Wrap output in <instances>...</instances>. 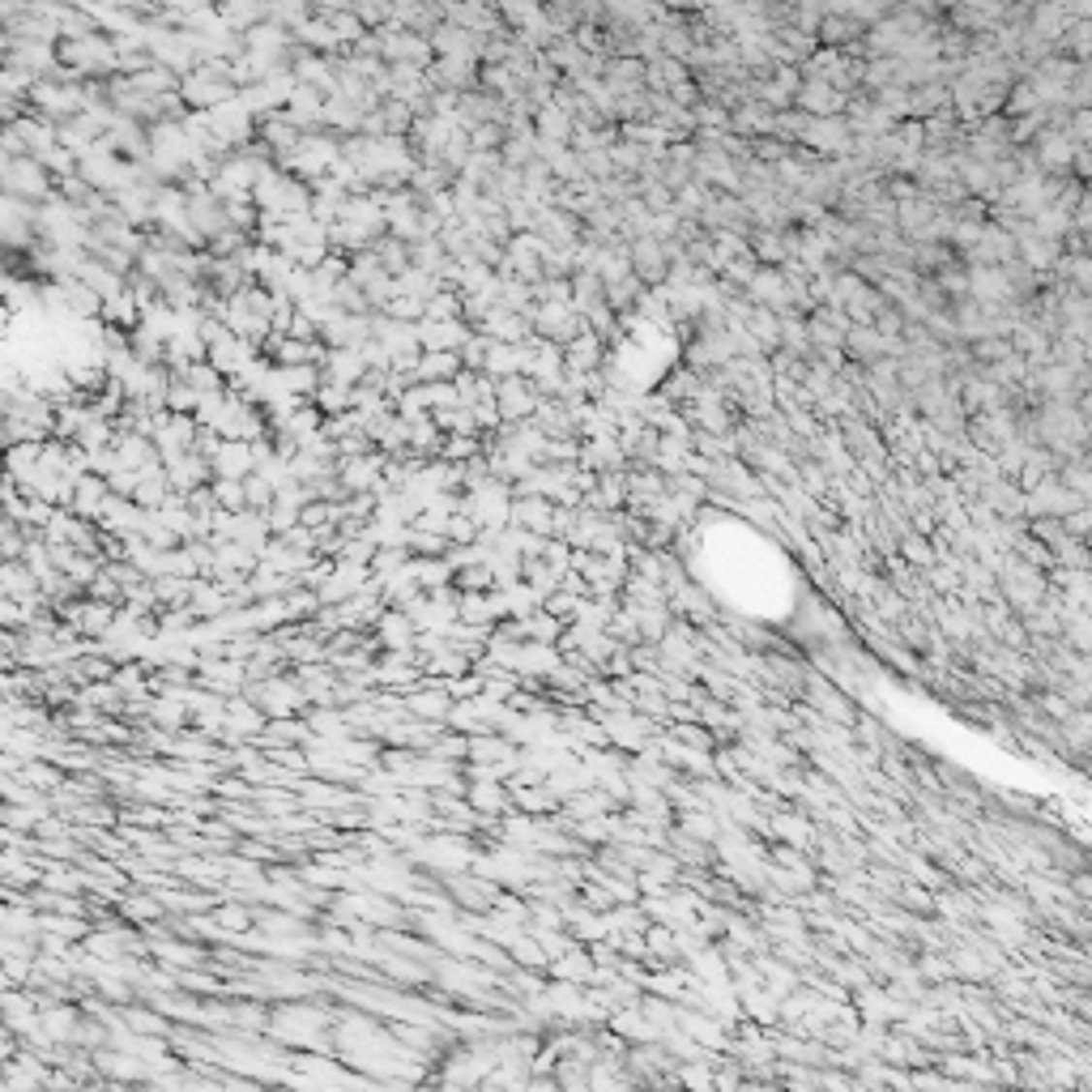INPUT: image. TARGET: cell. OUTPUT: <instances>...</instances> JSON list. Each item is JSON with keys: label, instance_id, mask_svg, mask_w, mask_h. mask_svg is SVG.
<instances>
[{"label": "cell", "instance_id": "cell-1", "mask_svg": "<svg viewBox=\"0 0 1092 1092\" xmlns=\"http://www.w3.org/2000/svg\"><path fill=\"white\" fill-rule=\"evenodd\" d=\"M56 60H60V73L73 81L81 78H112L120 69V56H115V43L107 35H81V39H64L56 43Z\"/></svg>", "mask_w": 1092, "mask_h": 1092}, {"label": "cell", "instance_id": "cell-2", "mask_svg": "<svg viewBox=\"0 0 1092 1092\" xmlns=\"http://www.w3.org/2000/svg\"><path fill=\"white\" fill-rule=\"evenodd\" d=\"M0 192L14 201H26V206H43V201L56 192V179L48 176V167L30 154L9 158L5 171H0Z\"/></svg>", "mask_w": 1092, "mask_h": 1092}, {"label": "cell", "instance_id": "cell-3", "mask_svg": "<svg viewBox=\"0 0 1092 1092\" xmlns=\"http://www.w3.org/2000/svg\"><path fill=\"white\" fill-rule=\"evenodd\" d=\"M627 265L645 286H661L666 282L670 261H666V248H661L658 235H631L627 240Z\"/></svg>", "mask_w": 1092, "mask_h": 1092}, {"label": "cell", "instance_id": "cell-4", "mask_svg": "<svg viewBox=\"0 0 1092 1092\" xmlns=\"http://www.w3.org/2000/svg\"><path fill=\"white\" fill-rule=\"evenodd\" d=\"M533 405H538V393H533L530 376H499L496 380V410L504 423H521L533 414Z\"/></svg>", "mask_w": 1092, "mask_h": 1092}, {"label": "cell", "instance_id": "cell-5", "mask_svg": "<svg viewBox=\"0 0 1092 1092\" xmlns=\"http://www.w3.org/2000/svg\"><path fill=\"white\" fill-rule=\"evenodd\" d=\"M1012 256H1015V235L986 218L978 231V240H973V248L960 256V261L965 265H1003V261H1012Z\"/></svg>", "mask_w": 1092, "mask_h": 1092}, {"label": "cell", "instance_id": "cell-6", "mask_svg": "<svg viewBox=\"0 0 1092 1092\" xmlns=\"http://www.w3.org/2000/svg\"><path fill=\"white\" fill-rule=\"evenodd\" d=\"M845 103H850V94H841L837 85H828L823 78H807L794 90V107L807 115H841Z\"/></svg>", "mask_w": 1092, "mask_h": 1092}, {"label": "cell", "instance_id": "cell-7", "mask_svg": "<svg viewBox=\"0 0 1092 1092\" xmlns=\"http://www.w3.org/2000/svg\"><path fill=\"white\" fill-rule=\"evenodd\" d=\"M427 81L435 85V90H474L478 85V64L474 60H457V56H435L432 64H427Z\"/></svg>", "mask_w": 1092, "mask_h": 1092}, {"label": "cell", "instance_id": "cell-8", "mask_svg": "<svg viewBox=\"0 0 1092 1092\" xmlns=\"http://www.w3.org/2000/svg\"><path fill=\"white\" fill-rule=\"evenodd\" d=\"M371 631H376V645L380 649H414V636H419L414 619L405 615V610H398V606H384L380 619L371 624Z\"/></svg>", "mask_w": 1092, "mask_h": 1092}, {"label": "cell", "instance_id": "cell-9", "mask_svg": "<svg viewBox=\"0 0 1092 1092\" xmlns=\"http://www.w3.org/2000/svg\"><path fill=\"white\" fill-rule=\"evenodd\" d=\"M414 334H419L423 350H457L469 337V325L466 320H427L423 316L419 325H414Z\"/></svg>", "mask_w": 1092, "mask_h": 1092}, {"label": "cell", "instance_id": "cell-10", "mask_svg": "<svg viewBox=\"0 0 1092 1092\" xmlns=\"http://www.w3.org/2000/svg\"><path fill=\"white\" fill-rule=\"evenodd\" d=\"M563 368L567 371H597V363L606 355V341L594 334V329H581L572 341H563Z\"/></svg>", "mask_w": 1092, "mask_h": 1092}, {"label": "cell", "instance_id": "cell-11", "mask_svg": "<svg viewBox=\"0 0 1092 1092\" xmlns=\"http://www.w3.org/2000/svg\"><path fill=\"white\" fill-rule=\"evenodd\" d=\"M209 469H213V478H243V474H252V440H227V435H222L218 453L209 457Z\"/></svg>", "mask_w": 1092, "mask_h": 1092}, {"label": "cell", "instance_id": "cell-12", "mask_svg": "<svg viewBox=\"0 0 1092 1092\" xmlns=\"http://www.w3.org/2000/svg\"><path fill=\"white\" fill-rule=\"evenodd\" d=\"M107 496H112V491H107V478H103V474H81L78 487H73L69 508L78 512V517H85V521H99Z\"/></svg>", "mask_w": 1092, "mask_h": 1092}, {"label": "cell", "instance_id": "cell-13", "mask_svg": "<svg viewBox=\"0 0 1092 1092\" xmlns=\"http://www.w3.org/2000/svg\"><path fill=\"white\" fill-rule=\"evenodd\" d=\"M457 371H462V359H457V350H423L419 363H414V380H423V384L453 380Z\"/></svg>", "mask_w": 1092, "mask_h": 1092}, {"label": "cell", "instance_id": "cell-14", "mask_svg": "<svg viewBox=\"0 0 1092 1092\" xmlns=\"http://www.w3.org/2000/svg\"><path fill=\"white\" fill-rule=\"evenodd\" d=\"M944 107H951L947 81H926V85H914V90H909V120H926V115L944 112Z\"/></svg>", "mask_w": 1092, "mask_h": 1092}, {"label": "cell", "instance_id": "cell-15", "mask_svg": "<svg viewBox=\"0 0 1092 1092\" xmlns=\"http://www.w3.org/2000/svg\"><path fill=\"white\" fill-rule=\"evenodd\" d=\"M124 78L133 81L137 90L145 94V99H158V94H167V90H179V73L163 69V64H145V69H137V73H124Z\"/></svg>", "mask_w": 1092, "mask_h": 1092}, {"label": "cell", "instance_id": "cell-16", "mask_svg": "<svg viewBox=\"0 0 1092 1092\" xmlns=\"http://www.w3.org/2000/svg\"><path fill=\"white\" fill-rule=\"evenodd\" d=\"M466 802L483 816H504L508 811V789L499 781H478V786H466Z\"/></svg>", "mask_w": 1092, "mask_h": 1092}, {"label": "cell", "instance_id": "cell-17", "mask_svg": "<svg viewBox=\"0 0 1092 1092\" xmlns=\"http://www.w3.org/2000/svg\"><path fill=\"white\" fill-rule=\"evenodd\" d=\"M115 909H120V917H128V922H163V901H158L154 892L149 896H133V887H128V896H115Z\"/></svg>", "mask_w": 1092, "mask_h": 1092}, {"label": "cell", "instance_id": "cell-18", "mask_svg": "<svg viewBox=\"0 0 1092 1092\" xmlns=\"http://www.w3.org/2000/svg\"><path fill=\"white\" fill-rule=\"evenodd\" d=\"M700 389H704L700 371H695V368H683V371H674V376H670L666 384H661L658 398H661V401H670V405H688Z\"/></svg>", "mask_w": 1092, "mask_h": 1092}, {"label": "cell", "instance_id": "cell-19", "mask_svg": "<svg viewBox=\"0 0 1092 1092\" xmlns=\"http://www.w3.org/2000/svg\"><path fill=\"white\" fill-rule=\"evenodd\" d=\"M610 1024H615V1033L624 1037V1042H631V1045H636V1042H658V1033L645 1024V1012H640V1008L615 1012V1020H610Z\"/></svg>", "mask_w": 1092, "mask_h": 1092}, {"label": "cell", "instance_id": "cell-20", "mask_svg": "<svg viewBox=\"0 0 1092 1092\" xmlns=\"http://www.w3.org/2000/svg\"><path fill=\"white\" fill-rule=\"evenodd\" d=\"M969 355H973V363L990 368V363H999V359H1008V355H1012V337H1003V334L973 337V341H969Z\"/></svg>", "mask_w": 1092, "mask_h": 1092}, {"label": "cell", "instance_id": "cell-21", "mask_svg": "<svg viewBox=\"0 0 1092 1092\" xmlns=\"http://www.w3.org/2000/svg\"><path fill=\"white\" fill-rule=\"evenodd\" d=\"M112 683H115V691H120L124 700H142L145 688H149V683H145V670L137 666V661H120V666L112 670Z\"/></svg>", "mask_w": 1092, "mask_h": 1092}, {"label": "cell", "instance_id": "cell-22", "mask_svg": "<svg viewBox=\"0 0 1092 1092\" xmlns=\"http://www.w3.org/2000/svg\"><path fill=\"white\" fill-rule=\"evenodd\" d=\"M896 555H901L905 563H914V567H930L935 563V546H930V538L926 533H901V542H896Z\"/></svg>", "mask_w": 1092, "mask_h": 1092}, {"label": "cell", "instance_id": "cell-23", "mask_svg": "<svg viewBox=\"0 0 1092 1092\" xmlns=\"http://www.w3.org/2000/svg\"><path fill=\"white\" fill-rule=\"evenodd\" d=\"M478 533H483V526H478L466 508H457L453 517H448V526H444L448 546H469V542H478Z\"/></svg>", "mask_w": 1092, "mask_h": 1092}, {"label": "cell", "instance_id": "cell-24", "mask_svg": "<svg viewBox=\"0 0 1092 1092\" xmlns=\"http://www.w3.org/2000/svg\"><path fill=\"white\" fill-rule=\"evenodd\" d=\"M896 905L909 909V914H917V917H922V914H935V896H930L917 880H909V875H905L901 892H896Z\"/></svg>", "mask_w": 1092, "mask_h": 1092}, {"label": "cell", "instance_id": "cell-25", "mask_svg": "<svg viewBox=\"0 0 1092 1092\" xmlns=\"http://www.w3.org/2000/svg\"><path fill=\"white\" fill-rule=\"evenodd\" d=\"M478 453H483V435H444V444H440V457L453 466H462Z\"/></svg>", "mask_w": 1092, "mask_h": 1092}, {"label": "cell", "instance_id": "cell-26", "mask_svg": "<svg viewBox=\"0 0 1092 1092\" xmlns=\"http://www.w3.org/2000/svg\"><path fill=\"white\" fill-rule=\"evenodd\" d=\"M273 504V483L265 474H243V508H256V512H265Z\"/></svg>", "mask_w": 1092, "mask_h": 1092}, {"label": "cell", "instance_id": "cell-27", "mask_svg": "<svg viewBox=\"0 0 1092 1092\" xmlns=\"http://www.w3.org/2000/svg\"><path fill=\"white\" fill-rule=\"evenodd\" d=\"M670 734L679 743L695 747V752H713L717 747V738H713V730H704V722H670Z\"/></svg>", "mask_w": 1092, "mask_h": 1092}, {"label": "cell", "instance_id": "cell-28", "mask_svg": "<svg viewBox=\"0 0 1092 1092\" xmlns=\"http://www.w3.org/2000/svg\"><path fill=\"white\" fill-rule=\"evenodd\" d=\"M209 491H213V504L218 508H227V512L243 508V478H209Z\"/></svg>", "mask_w": 1092, "mask_h": 1092}, {"label": "cell", "instance_id": "cell-29", "mask_svg": "<svg viewBox=\"0 0 1092 1092\" xmlns=\"http://www.w3.org/2000/svg\"><path fill=\"white\" fill-rule=\"evenodd\" d=\"M154 951L163 956V965H176V969L206 965V951H201V947H184V944H154Z\"/></svg>", "mask_w": 1092, "mask_h": 1092}, {"label": "cell", "instance_id": "cell-30", "mask_svg": "<svg viewBox=\"0 0 1092 1092\" xmlns=\"http://www.w3.org/2000/svg\"><path fill=\"white\" fill-rule=\"evenodd\" d=\"M256 917V905H222L213 909V922H218L222 930H248Z\"/></svg>", "mask_w": 1092, "mask_h": 1092}, {"label": "cell", "instance_id": "cell-31", "mask_svg": "<svg viewBox=\"0 0 1092 1092\" xmlns=\"http://www.w3.org/2000/svg\"><path fill=\"white\" fill-rule=\"evenodd\" d=\"M124 1020H128V1029L133 1033H142V1037H167V1020L163 1015H154V1012H137V1008H124Z\"/></svg>", "mask_w": 1092, "mask_h": 1092}, {"label": "cell", "instance_id": "cell-32", "mask_svg": "<svg viewBox=\"0 0 1092 1092\" xmlns=\"http://www.w3.org/2000/svg\"><path fill=\"white\" fill-rule=\"evenodd\" d=\"M581 167H585V176L594 179H606V176H615V163H610V145L606 149H585L581 154Z\"/></svg>", "mask_w": 1092, "mask_h": 1092}, {"label": "cell", "instance_id": "cell-33", "mask_svg": "<svg viewBox=\"0 0 1092 1092\" xmlns=\"http://www.w3.org/2000/svg\"><path fill=\"white\" fill-rule=\"evenodd\" d=\"M21 112H26V103H21V94H5V90H0V124H14Z\"/></svg>", "mask_w": 1092, "mask_h": 1092}, {"label": "cell", "instance_id": "cell-34", "mask_svg": "<svg viewBox=\"0 0 1092 1092\" xmlns=\"http://www.w3.org/2000/svg\"><path fill=\"white\" fill-rule=\"evenodd\" d=\"M17 1054V1037L9 1033V1024L0 1020V1058H14Z\"/></svg>", "mask_w": 1092, "mask_h": 1092}, {"label": "cell", "instance_id": "cell-35", "mask_svg": "<svg viewBox=\"0 0 1092 1092\" xmlns=\"http://www.w3.org/2000/svg\"><path fill=\"white\" fill-rule=\"evenodd\" d=\"M9 841H14V832H9V828H5V823H0V850H5V845H9Z\"/></svg>", "mask_w": 1092, "mask_h": 1092}, {"label": "cell", "instance_id": "cell-36", "mask_svg": "<svg viewBox=\"0 0 1092 1092\" xmlns=\"http://www.w3.org/2000/svg\"><path fill=\"white\" fill-rule=\"evenodd\" d=\"M786 5H794V0H786Z\"/></svg>", "mask_w": 1092, "mask_h": 1092}]
</instances>
